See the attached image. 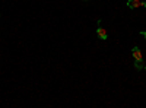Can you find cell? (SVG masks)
I'll return each mask as SVG.
<instances>
[{
  "label": "cell",
  "instance_id": "obj_1",
  "mask_svg": "<svg viewBox=\"0 0 146 108\" xmlns=\"http://www.w3.org/2000/svg\"><path fill=\"white\" fill-rule=\"evenodd\" d=\"M131 56H133V58L136 60V67H137V69H142L143 54H142V51H140L139 47H133V48H131Z\"/></svg>",
  "mask_w": 146,
  "mask_h": 108
},
{
  "label": "cell",
  "instance_id": "obj_5",
  "mask_svg": "<svg viewBox=\"0 0 146 108\" xmlns=\"http://www.w3.org/2000/svg\"><path fill=\"white\" fill-rule=\"evenodd\" d=\"M85 2H86V0H85Z\"/></svg>",
  "mask_w": 146,
  "mask_h": 108
},
{
  "label": "cell",
  "instance_id": "obj_2",
  "mask_svg": "<svg viewBox=\"0 0 146 108\" xmlns=\"http://www.w3.org/2000/svg\"><path fill=\"white\" fill-rule=\"evenodd\" d=\"M139 6H145V7H146V2L143 3V2H140V0H127V7L136 9V7H139Z\"/></svg>",
  "mask_w": 146,
  "mask_h": 108
},
{
  "label": "cell",
  "instance_id": "obj_3",
  "mask_svg": "<svg viewBox=\"0 0 146 108\" xmlns=\"http://www.w3.org/2000/svg\"><path fill=\"white\" fill-rule=\"evenodd\" d=\"M96 35H98V37L101 38V40H107L108 38V32L105 31V28H96Z\"/></svg>",
  "mask_w": 146,
  "mask_h": 108
},
{
  "label": "cell",
  "instance_id": "obj_4",
  "mask_svg": "<svg viewBox=\"0 0 146 108\" xmlns=\"http://www.w3.org/2000/svg\"><path fill=\"white\" fill-rule=\"evenodd\" d=\"M145 73H146V66H145Z\"/></svg>",
  "mask_w": 146,
  "mask_h": 108
}]
</instances>
